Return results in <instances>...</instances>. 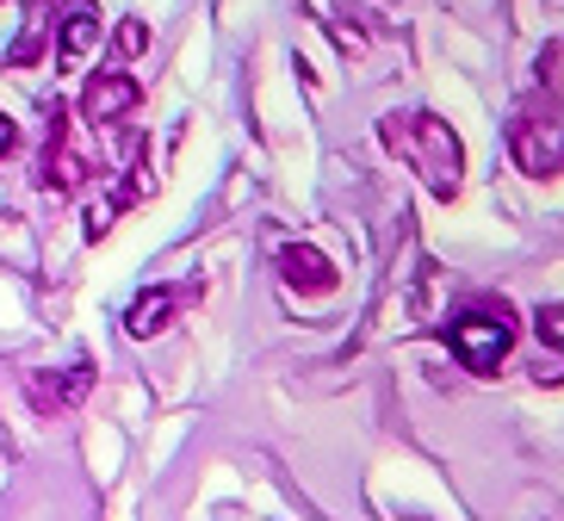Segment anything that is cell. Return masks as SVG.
Returning <instances> with one entry per match:
<instances>
[{"label":"cell","mask_w":564,"mask_h":521,"mask_svg":"<svg viewBox=\"0 0 564 521\" xmlns=\"http://www.w3.org/2000/svg\"><path fill=\"white\" fill-rule=\"evenodd\" d=\"M280 280L292 292H335V286H341V273H335L316 249H299V242H292V249H280Z\"/></svg>","instance_id":"cell-10"},{"label":"cell","mask_w":564,"mask_h":521,"mask_svg":"<svg viewBox=\"0 0 564 521\" xmlns=\"http://www.w3.org/2000/svg\"><path fill=\"white\" fill-rule=\"evenodd\" d=\"M533 329H540V341L558 354V367H564V304H540L533 311Z\"/></svg>","instance_id":"cell-12"},{"label":"cell","mask_w":564,"mask_h":521,"mask_svg":"<svg viewBox=\"0 0 564 521\" xmlns=\"http://www.w3.org/2000/svg\"><path fill=\"white\" fill-rule=\"evenodd\" d=\"M137 106H143V87H137L124 68H100V75L82 87V118H87V124H112V118H131Z\"/></svg>","instance_id":"cell-6"},{"label":"cell","mask_w":564,"mask_h":521,"mask_svg":"<svg viewBox=\"0 0 564 521\" xmlns=\"http://www.w3.org/2000/svg\"><path fill=\"white\" fill-rule=\"evenodd\" d=\"M112 51H118V56H143V51H150L143 19H124V25H118V32H112Z\"/></svg>","instance_id":"cell-13"},{"label":"cell","mask_w":564,"mask_h":521,"mask_svg":"<svg viewBox=\"0 0 564 521\" xmlns=\"http://www.w3.org/2000/svg\"><path fill=\"white\" fill-rule=\"evenodd\" d=\"M87 174H94V162H87L75 143H68V112H51V150H44V186H56V193H75V186H87Z\"/></svg>","instance_id":"cell-9"},{"label":"cell","mask_w":564,"mask_h":521,"mask_svg":"<svg viewBox=\"0 0 564 521\" xmlns=\"http://www.w3.org/2000/svg\"><path fill=\"white\" fill-rule=\"evenodd\" d=\"M51 0H0V68H37L51 51Z\"/></svg>","instance_id":"cell-4"},{"label":"cell","mask_w":564,"mask_h":521,"mask_svg":"<svg viewBox=\"0 0 564 521\" xmlns=\"http://www.w3.org/2000/svg\"><path fill=\"white\" fill-rule=\"evenodd\" d=\"M13 143H19V131H13V118L0 112V155H13Z\"/></svg>","instance_id":"cell-14"},{"label":"cell","mask_w":564,"mask_h":521,"mask_svg":"<svg viewBox=\"0 0 564 521\" xmlns=\"http://www.w3.org/2000/svg\"><path fill=\"white\" fill-rule=\"evenodd\" d=\"M533 87H540V94H552V100L564 106V37L540 51V63H533Z\"/></svg>","instance_id":"cell-11"},{"label":"cell","mask_w":564,"mask_h":521,"mask_svg":"<svg viewBox=\"0 0 564 521\" xmlns=\"http://www.w3.org/2000/svg\"><path fill=\"white\" fill-rule=\"evenodd\" d=\"M384 150L403 155V169H415V181L429 186L434 199H459L465 186V143L447 118L434 112H391L379 118Z\"/></svg>","instance_id":"cell-1"},{"label":"cell","mask_w":564,"mask_h":521,"mask_svg":"<svg viewBox=\"0 0 564 521\" xmlns=\"http://www.w3.org/2000/svg\"><path fill=\"white\" fill-rule=\"evenodd\" d=\"M509 155H514V169L533 174V181L564 174V106L552 100V94L533 87L528 100L514 106V118H509Z\"/></svg>","instance_id":"cell-2"},{"label":"cell","mask_w":564,"mask_h":521,"mask_svg":"<svg viewBox=\"0 0 564 521\" xmlns=\"http://www.w3.org/2000/svg\"><path fill=\"white\" fill-rule=\"evenodd\" d=\"M100 44V0H63V13H56V56L68 68L87 63Z\"/></svg>","instance_id":"cell-7"},{"label":"cell","mask_w":564,"mask_h":521,"mask_svg":"<svg viewBox=\"0 0 564 521\" xmlns=\"http://www.w3.org/2000/svg\"><path fill=\"white\" fill-rule=\"evenodd\" d=\"M193 299H199V286H155V292H143V299H131V311H124V336H137V341L162 336L167 323H174V311L193 304Z\"/></svg>","instance_id":"cell-8"},{"label":"cell","mask_w":564,"mask_h":521,"mask_svg":"<svg viewBox=\"0 0 564 521\" xmlns=\"http://www.w3.org/2000/svg\"><path fill=\"white\" fill-rule=\"evenodd\" d=\"M87 391H94V367H87V360H75V367H63V372H32V379H25V398H32L37 416H68Z\"/></svg>","instance_id":"cell-5"},{"label":"cell","mask_w":564,"mask_h":521,"mask_svg":"<svg viewBox=\"0 0 564 521\" xmlns=\"http://www.w3.org/2000/svg\"><path fill=\"white\" fill-rule=\"evenodd\" d=\"M447 348L459 354V367H471L478 379H490V372L509 360L514 348V317H509V304H465L459 317L447 323Z\"/></svg>","instance_id":"cell-3"}]
</instances>
